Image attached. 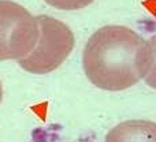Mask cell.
<instances>
[{"label":"cell","mask_w":156,"mask_h":142,"mask_svg":"<svg viewBox=\"0 0 156 142\" xmlns=\"http://www.w3.org/2000/svg\"><path fill=\"white\" fill-rule=\"evenodd\" d=\"M140 66L145 84L156 89V36L144 41L140 53Z\"/></svg>","instance_id":"obj_5"},{"label":"cell","mask_w":156,"mask_h":142,"mask_svg":"<svg viewBox=\"0 0 156 142\" xmlns=\"http://www.w3.org/2000/svg\"><path fill=\"white\" fill-rule=\"evenodd\" d=\"M1 97H3V89H1V82H0V101H1Z\"/></svg>","instance_id":"obj_7"},{"label":"cell","mask_w":156,"mask_h":142,"mask_svg":"<svg viewBox=\"0 0 156 142\" xmlns=\"http://www.w3.org/2000/svg\"><path fill=\"white\" fill-rule=\"evenodd\" d=\"M145 40L126 26L100 27L84 48L82 66L88 79L103 90H125L143 79L140 53Z\"/></svg>","instance_id":"obj_1"},{"label":"cell","mask_w":156,"mask_h":142,"mask_svg":"<svg viewBox=\"0 0 156 142\" xmlns=\"http://www.w3.org/2000/svg\"><path fill=\"white\" fill-rule=\"evenodd\" d=\"M105 142H156V123L149 120H126L111 129Z\"/></svg>","instance_id":"obj_4"},{"label":"cell","mask_w":156,"mask_h":142,"mask_svg":"<svg viewBox=\"0 0 156 142\" xmlns=\"http://www.w3.org/2000/svg\"><path fill=\"white\" fill-rule=\"evenodd\" d=\"M37 38L36 16L15 1L0 0V60L25 58Z\"/></svg>","instance_id":"obj_3"},{"label":"cell","mask_w":156,"mask_h":142,"mask_svg":"<svg viewBox=\"0 0 156 142\" xmlns=\"http://www.w3.org/2000/svg\"><path fill=\"white\" fill-rule=\"evenodd\" d=\"M39 38L34 48L22 59L19 66L32 74H48L56 70L73 51L75 38L67 25L48 15L36 16Z\"/></svg>","instance_id":"obj_2"},{"label":"cell","mask_w":156,"mask_h":142,"mask_svg":"<svg viewBox=\"0 0 156 142\" xmlns=\"http://www.w3.org/2000/svg\"><path fill=\"white\" fill-rule=\"evenodd\" d=\"M47 4L55 7L58 10H65V11H74V10H81L84 7L89 6L93 3L94 0H44Z\"/></svg>","instance_id":"obj_6"}]
</instances>
